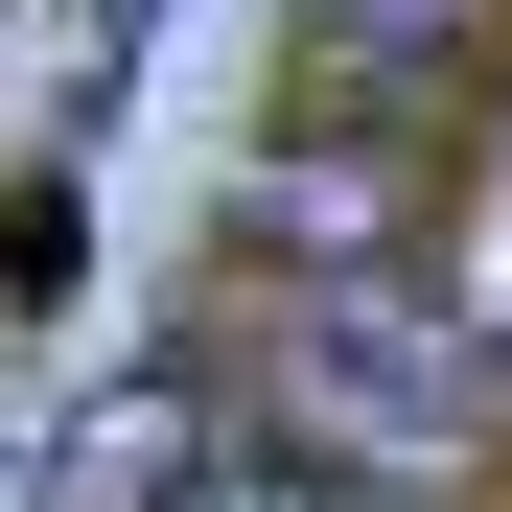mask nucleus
Returning a JSON list of instances; mask_svg holds the SVG:
<instances>
[{"mask_svg": "<svg viewBox=\"0 0 512 512\" xmlns=\"http://www.w3.org/2000/svg\"><path fill=\"white\" fill-rule=\"evenodd\" d=\"M256 396H280V466L326 489H419V466H466L489 443V326L466 303H419V280H280V326H256Z\"/></svg>", "mask_w": 512, "mask_h": 512, "instance_id": "obj_1", "label": "nucleus"}, {"mask_svg": "<svg viewBox=\"0 0 512 512\" xmlns=\"http://www.w3.org/2000/svg\"><path fill=\"white\" fill-rule=\"evenodd\" d=\"M163 512H373V489H326V466H210V489H163Z\"/></svg>", "mask_w": 512, "mask_h": 512, "instance_id": "obj_2", "label": "nucleus"}]
</instances>
